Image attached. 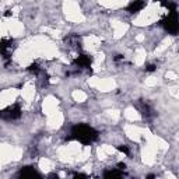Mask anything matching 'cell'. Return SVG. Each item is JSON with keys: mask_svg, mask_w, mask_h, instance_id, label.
I'll use <instances>...</instances> for the list:
<instances>
[{"mask_svg": "<svg viewBox=\"0 0 179 179\" xmlns=\"http://www.w3.org/2000/svg\"><path fill=\"white\" fill-rule=\"evenodd\" d=\"M70 138H76L83 144H91L98 138V132L94 127L88 126V124L78 123L76 126H73V129H71V137Z\"/></svg>", "mask_w": 179, "mask_h": 179, "instance_id": "cell-1", "label": "cell"}, {"mask_svg": "<svg viewBox=\"0 0 179 179\" xmlns=\"http://www.w3.org/2000/svg\"><path fill=\"white\" fill-rule=\"evenodd\" d=\"M160 24L165 28V31H168L172 35H176L179 29V23H178V11L175 10H169V14L166 15L165 18H162L160 21Z\"/></svg>", "mask_w": 179, "mask_h": 179, "instance_id": "cell-2", "label": "cell"}, {"mask_svg": "<svg viewBox=\"0 0 179 179\" xmlns=\"http://www.w3.org/2000/svg\"><path fill=\"white\" fill-rule=\"evenodd\" d=\"M21 108H20L18 104H14L11 106H7L6 109L0 110V119L3 120H17L21 118Z\"/></svg>", "mask_w": 179, "mask_h": 179, "instance_id": "cell-3", "label": "cell"}, {"mask_svg": "<svg viewBox=\"0 0 179 179\" xmlns=\"http://www.w3.org/2000/svg\"><path fill=\"white\" fill-rule=\"evenodd\" d=\"M14 51V41L13 39H1L0 41V55L3 59L9 60L11 57V53Z\"/></svg>", "mask_w": 179, "mask_h": 179, "instance_id": "cell-4", "label": "cell"}, {"mask_svg": "<svg viewBox=\"0 0 179 179\" xmlns=\"http://www.w3.org/2000/svg\"><path fill=\"white\" fill-rule=\"evenodd\" d=\"M91 62H92V59L88 55H80L77 59L73 62V64L81 67V69H88V67L91 66Z\"/></svg>", "mask_w": 179, "mask_h": 179, "instance_id": "cell-5", "label": "cell"}, {"mask_svg": "<svg viewBox=\"0 0 179 179\" xmlns=\"http://www.w3.org/2000/svg\"><path fill=\"white\" fill-rule=\"evenodd\" d=\"M144 7H146V1H144V0H133V1L127 6V9H126V10H127L129 13L134 14V13L141 11Z\"/></svg>", "mask_w": 179, "mask_h": 179, "instance_id": "cell-6", "label": "cell"}, {"mask_svg": "<svg viewBox=\"0 0 179 179\" xmlns=\"http://www.w3.org/2000/svg\"><path fill=\"white\" fill-rule=\"evenodd\" d=\"M18 176H21V178H39V174L35 171L34 166H24L20 169Z\"/></svg>", "mask_w": 179, "mask_h": 179, "instance_id": "cell-7", "label": "cell"}, {"mask_svg": "<svg viewBox=\"0 0 179 179\" xmlns=\"http://www.w3.org/2000/svg\"><path fill=\"white\" fill-rule=\"evenodd\" d=\"M138 108V110L141 112V115L143 116H146V118H148V116L151 115V108L146 104V102H141V105L140 106H137Z\"/></svg>", "mask_w": 179, "mask_h": 179, "instance_id": "cell-8", "label": "cell"}, {"mask_svg": "<svg viewBox=\"0 0 179 179\" xmlns=\"http://www.w3.org/2000/svg\"><path fill=\"white\" fill-rule=\"evenodd\" d=\"M105 178H120V176H123V172L122 171H118V169H110V171H106L105 174H104Z\"/></svg>", "mask_w": 179, "mask_h": 179, "instance_id": "cell-9", "label": "cell"}, {"mask_svg": "<svg viewBox=\"0 0 179 179\" xmlns=\"http://www.w3.org/2000/svg\"><path fill=\"white\" fill-rule=\"evenodd\" d=\"M66 43H69L70 46H74V45H78V37L77 35H69V37L64 39Z\"/></svg>", "mask_w": 179, "mask_h": 179, "instance_id": "cell-10", "label": "cell"}, {"mask_svg": "<svg viewBox=\"0 0 179 179\" xmlns=\"http://www.w3.org/2000/svg\"><path fill=\"white\" fill-rule=\"evenodd\" d=\"M27 70L29 71V73H34V74H38L39 71H41V69H39L38 63H31V64H29V66L27 67Z\"/></svg>", "mask_w": 179, "mask_h": 179, "instance_id": "cell-11", "label": "cell"}, {"mask_svg": "<svg viewBox=\"0 0 179 179\" xmlns=\"http://www.w3.org/2000/svg\"><path fill=\"white\" fill-rule=\"evenodd\" d=\"M118 150H119L120 152L126 154V155H129V154H130V150H129V147H127V146H124V144H122V146H118Z\"/></svg>", "mask_w": 179, "mask_h": 179, "instance_id": "cell-12", "label": "cell"}, {"mask_svg": "<svg viewBox=\"0 0 179 179\" xmlns=\"http://www.w3.org/2000/svg\"><path fill=\"white\" fill-rule=\"evenodd\" d=\"M155 69H157L155 64H147V66H146V71H148V73H152Z\"/></svg>", "mask_w": 179, "mask_h": 179, "instance_id": "cell-13", "label": "cell"}, {"mask_svg": "<svg viewBox=\"0 0 179 179\" xmlns=\"http://www.w3.org/2000/svg\"><path fill=\"white\" fill-rule=\"evenodd\" d=\"M74 178H88V176H87V175H85V174H74Z\"/></svg>", "mask_w": 179, "mask_h": 179, "instance_id": "cell-14", "label": "cell"}, {"mask_svg": "<svg viewBox=\"0 0 179 179\" xmlns=\"http://www.w3.org/2000/svg\"><path fill=\"white\" fill-rule=\"evenodd\" d=\"M124 168H126V165H124L123 162H118V169H124Z\"/></svg>", "mask_w": 179, "mask_h": 179, "instance_id": "cell-15", "label": "cell"}, {"mask_svg": "<svg viewBox=\"0 0 179 179\" xmlns=\"http://www.w3.org/2000/svg\"><path fill=\"white\" fill-rule=\"evenodd\" d=\"M122 59H123V56L122 55H116L115 56V62H119V60H122Z\"/></svg>", "mask_w": 179, "mask_h": 179, "instance_id": "cell-16", "label": "cell"}, {"mask_svg": "<svg viewBox=\"0 0 179 179\" xmlns=\"http://www.w3.org/2000/svg\"><path fill=\"white\" fill-rule=\"evenodd\" d=\"M10 15H11V11H10V10H7V11L4 13V17H10Z\"/></svg>", "mask_w": 179, "mask_h": 179, "instance_id": "cell-17", "label": "cell"}, {"mask_svg": "<svg viewBox=\"0 0 179 179\" xmlns=\"http://www.w3.org/2000/svg\"><path fill=\"white\" fill-rule=\"evenodd\" d=\"M147 178H148V179H152V178H155V175H152V174H150V175H148V176H147Z\"/></svg>", "mask_w": 179, "mask_h": 179, "instance_id": "cell-18", "label": "cell"}, {"mask_svg": "<svg viewBox=\"0 0 179 179\" xmlns=\"http://www.w3.org/2000/svg\"><path fill=\"white\" fill-rule=\"evenodd\" d=\"M154 1H161V0H154Z\"/></svg>", "mask_w": 179, "mask_h": 179, "instance_id": "cell-19", "label": "cell"}, {"mask_svg": "<svg viewBox=\"0 0 179 179\" xmlns=\"http://www.w3.org/2000/svg\"><path fill=\"white\" fill-rule=\"evenodd\" d=\"M0 91H1V90H0Z\"/></svg>", "mask_w": 179, "mask_h": 179, "instance_id": "cell-20", "label": "cell"}]
</instances>
